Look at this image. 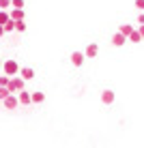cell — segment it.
Listing matches in <instances>:
<instances>
[{
    "instance_id": "cell-20",
    "label": "cell",
    "mask_w": 144,
    "mask_h": 148,
    "mask_svg": "<svg viewBox=\"0 0 144 148\" xmlns=\"http://www.w3.org/2000/svg\"><path fill=\"white\" fill-rule=\"evenodd\" d=\"M7 84H9V77H7V75H0V86L7 88Z\"/></svg>"
},
{
    "instance_id": "cell-9",
    "label": "cell",
    "mask_w": 144,
    "mask_h": 148,
    "mask_svg": "<svg viewBox=\"0 0 144 148\" xmlns=\"http://www.w3.org/2000/svg\"><path fill=\"white\" fill-rule=\"evenodd\" d=\"M17 101H19L22 105H30V92H26V90L17 92Z\"/></svg>"
},
{
    "instance_id": "cell-11",
    "label": "cell",
    "mask_w": 144,
    "mask_h": 148,
    "mask_svg": "<svg viewBox=\"0 0 144 148\" xmlns=\"http://www.w3.org/2000/svg\"><path fill=\"white\" fill-rule=\"evenodd\" d=\"M127 43V37H123V34H114V37H112V45H116V47H121V45H125Z\"/></svg>"
},
{
    "instance_id": "cell-16",
    "label": "cell",
    "mask_w": 144,
    "mask_h": 148,
    "mask_svg": "<svg viewBox=\"0 0 144 148\" xmlns=\"http://www.w3.org/2000/svg\"><path fill=\"white\" fill-rule=\"evenodd\" d=\"M15 30H17V32H24V30H26V22H15Z\"/></svg>"
},
{
    "instance_id": "cell-18",
    "label": "cell",
    "mask_w": 144,
    "mask_h": 148,
    "mask_svg": "<svg viewBox=\"0 0 144 148\" xmlns=\"http://www.w3.org/2000/svg\"><path fill=\"white\" fill-rule=\"evenodd\" d=\"M11 7V0H0V11H7Z\"/></svg>"
},
{
    "instance_id": "cell-7",
    "label": "cell",
    "mask_w": 144,
    "mask_h": 148,
    "mask_svg": "<svg viewBox=\"0 0 144 148\" xmlns=\"http://www.w3.org/2000/svg\"><path fill=\"white\" fill-rule=\"evenodd\" d=\"M97 54H99V45H97V43H90L88 47H86V54H84V56H86V58H95Z\"/></svg>"
},
{
    "instance_id": "cell-3",
    "label": "cell",
    "mask_w": 144,
    "mask_h": 148,
    "mask_svg": "<svg viewBox=\"0 0 144 148\" xmlns=\"http://www.w3.org/2000/svg\"><path fill=\"white\" fill-rule=\"evenodd\" d=\"M101 103L103 105H112L114 103V90H103V92H101Z\"/></svg>"
},
{
    "instance_id": "cell-13",
    "label": "cell",
    "mask_w": 144,
    "mask_h": 148,
    "mask_svg": "<svg viewBox=\"0 0 144 148\" xmlns=\"http://www.w3.org/2000/svg\"><path fill=\"white\" fill-rule=\"evenodd\" d=\"M127 41H131V43H140V41H142V37L138 34V30H133V32L129 34V37H127Z\"/></svg>"
},
{
    "instance_id": "cell-22",
    "label": "cell",
    "mask_w": 144,
    "mask_h": 148,
    "mask_svg": "<svg viewBox=\"0 0 144 148\" xmlns=\"http://www.w3.org/2000/svg\"><path fill=\"white\" fill-rule=\"evenodd\" d=\"M138 34H140V37H142V41H144V26H140V28H138Z\"/></svg>"
},
{
    "instance_id": "cell-2",
    "label": "cell",
    "mask_w": 144,
    "mask_h": 148,
    "mask_svg": "<svg viewBox=\"0 0 144 148\" xmlns=\"http://www.w3.org/2000/svg\"><path fill=\"white\" fill-rule=\"evenodd\" d=\"M2 71H4V75L11 79V77H15V75L19 73V67H17V62L11 58V60H4L2 62Z\"/></svg>"
},
{
    "instance_id": "cell-15",
    "label": "cell",
    "mask_w": 144,
    "mask_h": 148,
    "mask_svg": "<svg viewBox=\"0 0 144 148\" xmlns=\"http://www.w3.org/2000/svg\"><path fill=\"white\" fill-rule=\"evenodd\" d=\"M7 22H9V11H0V26H4Z\"/></svg>"
},
{
    "instance_id": "cell-23",
    "label": "cell",
    "mask_w": 144,
    "mask_h": 148,
    "mask_svg": "<svg viewBox=\"0 0 144 148\" xmlns=\"http://www.w3.org/2000/svg\"><path fill=\"white\" fill-rule=\"evenodd\" d=\"M138 22H140V26H144V13H140V17H138Z\"/></svg>"
},
{
    "instance_id": "cell-4",
    "label": "cell",
    "mask_w": 144,
    "mask_h": 148,
    "mask_svg": "<svg viewBox=\"0 0 144 148\" xmlns=\"http://www.w3.org/2000/svg\"><path fill=\"white\" fill-rule=\"evenodd\" d=\"M2 103H4V108H7V110H15L19 105V101H17V97H15V95H9Z\"/></svg>"
},
{
    "instance_id": "cell-6",
    "label": "cell",
    "mask_w": 144,
    "mask_h": 148,
    "mask_svg": "<svg viewBox=\"0 0 144 148\" xmlns=\"http://www.w3.org/2000/svg\"><path fill=\"white\" fill-rule=\"evenodd\" d=\"M19 77H22L24 82H28V79L34 77V71L30 69V67H24V69H19Z\"/></svg>"
},
{
    "instance_id": "cell-24",
    "label": "cell",
    "mask_w": 144,
    "mask_h": 148,
    "mask_svg": "<svg viewBox=\"0 0 144 148\" xmlns=\"http://www.w3.org/2000/svg\"><path fill=\"white\" fill-rule=\"evenodd\" d=\"M2 34H4V30H2V26H0V37H2Z\"/></svg>"
},
{
    "instance_id": "cell-14",
    "label": "cell",
    "mask_w": 144,
    "mask_h": 148,
    "mask_svg": "<svg viewBox=\"0 0 144 148\" xmlns=\"http://www.w3.org/2000/svg\"><path fill=\"white\" fill-rule=\"evenodd\" d=\"M2 30H4V32H13V30H15V22H13L11 17H9V22L2 26Z\"/></svg>"
},
{
    "instance_id": "cell-5",
    "label": "cell",
    "mask_w": 144,
    "mask_h": 148,
    "mask_svg": "<svg viewBox=\"0 0 144 148\" xmlns=\"http://www.w3.org/2000/svg\"><path fill=\"white\" fill-rule=\"evenodd\" d=\"M84 60H86V56L82 54V52H73V54H71V62H73L75 67H82V64H84Z\"/></svg>"
},
{
    "instance_id": "cell-25",
    "label": "cell",
    "mask_w": 144,
    "mask_h": 148,
    "mask_svg": "<svg viewBox=\"0 0 144 148\" xmlns=\"http://www.w3.org/2000/svg\"><path fill=\"white\" fill-rule=\"evenodd\" d=\"M0 67H2V60H0Z\"/></svg>"
},
{
    "instance_id": "cell-17",
    "label": "cell",
    "mask_w": 144,
    "mask_h": 148,
    "mask_svg": "<svg viewBox=\"0 0 144 148\" xmlns=\"http://www.w3.org/2000/svg\"><path fill=\"white\" fill-rule=\"evenodd\" d=\"M11 7L13 9H22V11H24V0H11Z\"/></svg>"
},
{
    "instance_id": "cell-10",
    "label": "cell",
    "mask_w": 144,
    "mask_h": 148,
    "mask_svg": "<svg viewBox=\"0 0 144 148\" xmlns=\"http://www.w3.org/2000/svg\"><path fill=\"white\" fill-rule=\"evenodd\" d=\"M133 32V26L131 24H121V28H118V34H123V37H129Z\"/></svg>"
},
{
    "instance_id": "cell-19",
    "label": "cell",
    "mask_w": 144,
    "mask_h": 148,
    "mask_svg": "<svg viewBox=\"0 0 144 148\" xmlns=\"http://www.w3.org/2000/svg\"><path fill=\"white\" fill-rule=\"evenodd\" d=\"M9 95H11V92H9L7 88H2V86H0V101H4V99L9 97Z\"/></svg>"
},
{
    "instance_id": "cell-12",
    "label": "cell",
    "mask_w": 144,
    "mask_h": 148,
    "mask_svg": "<svg viewBox=\"0 0 144 148\" xmlns=\"http://www.w3.org/2000/svg\"><path fill=\"white\" fill-rule=\"evenodd\" d=\"M43 101H45L43 92H32V95H30V103H43Z\"/></svg>"
},
{
    "instance_id": "cell-8",
    "label": "cell",
    "mask_w": 144,
    "mask_h": 148,
    "mask_svg": "<svg viewBox=\"0 0 144 148\" xmlns=\"http://www.w3.org/2000/svg\"><path fill=\"white\" fill-rule=\"evenodd\" d=\"M9 17H11L13 22H22V19H24V11H22V9H11Z\"/></svg>"
},
{
    "instance_id": "cell-1",
    "label": "cell",
    "mask_w": 144,
    "mask_h": 148,
    "mask_svg": "<svg viewBox=\"0 0 144 148\" xmlns=\"http://www.w3.org/2000/svg\"><path fill=\"white\" fill-rule=\"evenodd\" d=\"M24 86H26V82H24L22 77H17V75H15V77H11V79H9L7 90H9L11 95H15V92H22V90H24Z\"/></svg>"
},
{
    "instance_id": "cell-21",
    "label": "cell",
    "mask_w": 144,
    "mask_h": 148,
    "mask_svg": "<svg viewBox=\"0 0 144 148\" xmlns=\"http://www.w3.org/2000/svg\"><path fill=\"white\" fill-rule=\"evenodd\" d=\"M136 7H138L140 13H144V0H136Z\"/></svg>"
}]
</instances>
